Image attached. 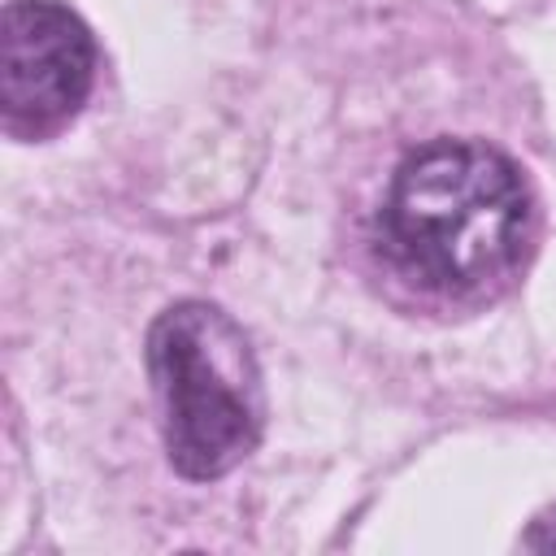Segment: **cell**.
<instances>
[{
    "instance_id": "cell-4",
    "label": "cell",
    "mask_w": 556,
    "mask_h": 556,
    "mask_svg": "<svg viewBox=\"0 0 556 556\" xmlns=\"http://www.w3.org/2000/svg\"><path fill=\"white\" fill-rule=\"evenodd\" d=\"M521 547H530V552H556V508H547V513H539L530 521V530L521 534Z\"/></svg>"
},
{
    "instance_id": "cell-3",
    "label": "cell",
    "mask_w": 556,
    "mask_h": 556,
    "mask_svg": "<svg viewBox=\"0 0 556 556\" xmlns=\"http://www.w3.org/2000/svg\"><path fill=\"white\" fill-rule=\"evenodd\" d=\"M96 83L91 30L56 0H9L0 22V104L13 126L48 130L83 109Z\"/></svg>"
},
{
    "instance_id": "cell-2",
    "label": "cell",
    "mask_w": 556,
    "mask_h": 556,
    "mask_svg": "<svg viewBox=\"0 0 556 556\" xmlns=\"http://www.w3.org/2000/svg\"><path fill=\"white\" fill-rule=\"evenodd\" d=\"M148 369L169 465L208 482L252 456L265 426L261 369L248 334L204 300L165 308L148 330Z\"/></svg>"
},
{
    "instance_id": "cell-1",
    "label": "cell",
    "mask_w": 556,
    "mask_h": 556,
    "mask_svg": "<svg viewBox=\"0 0 556 556\" xmlns=\"http://www.w3.org/2000/svg\"><path fill=\"white\" fill-rule=\"evenodd\" d=\"M378 222L400 274L439 295H486L526 265L534 200L500 148L439 139L400 161Z\"/></svg>"
}]
</instances>
